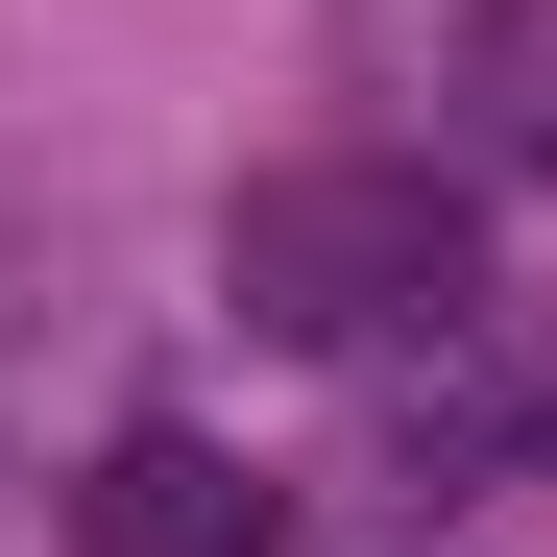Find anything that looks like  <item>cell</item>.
Listing matches in <instances>:
<instances>
[{
  "label": "cell",
  "instance_id": "obj_3",
  "mask_svg": "<svg viewBox=\"0 0 557 557\" xmlns=\"http://www.w3.org/2000/svg\"><path fill=\"white\" fill-rule=\"evenodd\" d=\"M267 533H292V485L243 436H195V412H122L98 485H73V557H267Z\"/></svg>",
  "mask_w": 557,
  "mask_h": 557
},
{
  "label": "cell",
  "instance_id": "obj_4",
  "mask_svg": "<svg viewBox=\"0 0 557 557\" xmlns=\"http://www.w3.org/2000/svg\"><path fill=\"white\" fill-rule=\"evenodd\" d=\"M460 98H485V146L557 170V0H485V25H460Z\"/></svg>",
  "mask_w": 557,
  "mask_h": 557
},
{
  "label": "cell",
  "instance_id": "obj_2",
  "mask_svg": "<svg viewBox=\"0 0 557 557\" xmlns=\"http://www.w3.org/2000/svg\"><path fill=\"white\" fill-rule=\"evenodd\" d=\"M557 460V292H485L436 363H388V485H533Z\"/></svg>",
  "mask_w": 557,
  "mask_h": 557
},
{
  "label": "cell",
  "instance_id": "obj_1",
  "mask_svg": "<svg viewBox=\"0 0 557 557\" xmlns=\"http://www.w3.org/2000/svg\"><path fill=\"white\" fill-rule=\"evenodd\" d=\"M219 315L292 339V363H436L485 315V195L412 146H339V170H267L219 219Z\"/></svg>",
  "mask_w": 557,
  "mask_h": 557
}]
</instances>
